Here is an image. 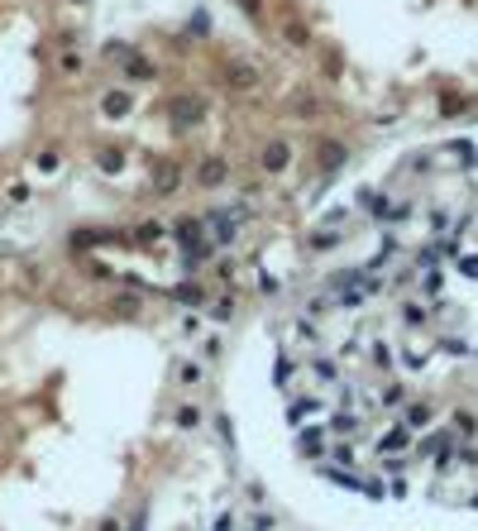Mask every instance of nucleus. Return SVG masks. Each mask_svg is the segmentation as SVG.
<instances>
[{
	"label": "nucleus",
	"mask_w": 478,
	"mask_h": 531,
	"mask_svg": "<svg viewBox=\"0 0 478 531\" xmlns=\"http://www.w3.org/2000/svg\"><path fill=\"white\" fill-rule=\"evenodd\" d=\"M287 39H292V43H296V48H301V43H311V39H306V29H301V24H296V19H292V24H287Z\"/></svg>",
	"instance_id": "4468645a"
},
{
	"label": "nucleus",
	"mask_w": 478,
	"mask_h": 531,
	"mask_svg": "<svg viewBox=\"0 0 478 531\" xmlns=\"http://www.w3.org/2000/svg\"><path fill=\"white\" fill-rule=\"evenodd\" d=\"M173 235H177V244L187 249V263H191V268H196V263H206V259H210V249H215V244L201 235V220H177V230H173Z\"/></svg>",
	"instance_id": "7ed1b4c3"
},
{
	"label": "nucleus",
	"mask_w": 478,
	"mask_h": 531,
	"mask_svg": "<svg viewBox=\"0 0 478 531\" xmlns=\"http://www.w3.org/2000/svg\"><path fill=\"white\" fill-rule=\"evenodd\" d=\"M196 182H201V187H220V182H225V158H206V163L196 168Z\"/></svg>",
	"instance_id": "20e7f679"
},
{
	"label": "nucleus",
	"mask_w": 478,
	"mask_h": 531,
	"mask_svg": "<svg viewBox=\"0 0 478 531\" xmlns=\"http://www.w3.org/2000/svg\"><path fill=\"white\" fill-rule=\"evenodd\" d=\"M177 302H191V307H201V302H206V297H201V288H177Z\"/></svg>",
	"instance_id": "ddd939ff"
},
{
	"label": "nucleus",
	"mask_w": 478,
	"mask_h": 531,
	"mask_svg": "<svg viewBox=\"0 0 478 531\" xmlns=\"http://www.w3.org/2000/svg\"><path fill=\"white\" fill-rule=\"evenodd\" d=\"M239 5H244V10H249V14H259V0H239Z\"/></svg>",
	"instance_id": "412c9836"
},
{
	"label": "nucleus",
	"mask_w": 478,
	"mask_h": 531,
	"mask_svg": "<svg viewBox=\"0 0 478 531\" xmlns=\"http://www.w3.org/2000/svg\"><path fill=\"white\" fill-rule=\"evenodd\" d=\"M340 163H345V144H321V168L335 173Z\"/></svg>",
	"instance_id": "6e6552de"
},
{
	"label": "nucleus",
	"mask_w": 478,
	"mask_h": 531,
	"mask_svg": "<svg viewBox=\"0 0 478 531\" xmlns=\"http://www.w3.org/2000/svg\"><path fill=\"white\" fill-rule=\"evenodd\" d=\"M129 531H144V512H134V522H129Z\"/></svg>",
	"instance_id": "6ab92c4d"
},
{
	"label": "nucleus",
	"mask_w": 478,
	"mask_h": 531,
	"mask_svg": "<svg viewBox=\"0 0 478 531\" xmlns=\"http://www.w3.org/2000/svg\"><path fill=\"white\" fill-rule=\"evenodd\" d=\"M345 220H349V211H345V206H330V211L311 225V249H316V254L340 249V244H345Z\"/></svg>",
	"instance_id": "f03ea898"
},
{
	"label": "nucleus",
	"mask_w": 478,
	"mask_h": 531,
	"mask_svg": "<svg viewBox=\"0 0 478 531\" xmlns=\"http://www.w3.org/2000/svg\"><path fill=\"white\" fill-rule=\"evenodd\" d=\"M10 202H14V206H19V202H29V187H24V182H14V187H10Z\"/></svg>",
	"instance_id": "a211bd4d"
},
{
	"label": "nucleus",
	"mask_w": 478,
	"mask_h": 531,
	"mask_svg": "<svg viewBox=\"0 0 478 531\" xmlns=\"http://www.w3.org/2000/svg\"><path fill=\"white\" fill-rule=\"evenodd\" d=\"M100 110H105V115H124V110H129V96H124V91H110V96L100 101Z\"/></svg>",
	"instance_id": "9b49d317"
},
{
	"label": "nucleus",
	"mask_w": 478,
	"mask_h": 531,
	"mask_svg": "<svg viewBox=\"0 0 478 531\" xmlns=\"http://www.w3.org/2000/svg\"><path fill=\"white\" fill-rule=\"evenodd\" d=\"M292 440H296V455L311 459V464H325L330 450H335V431L325 422H311V426H301V431H292Z\"/></svg>",
	"instance_id": "f257e3e1"
},
{
	"label": "nucleus",
	"mask_w": 478,
	"mask_h": 531,
	"mask_svg": "<svg viewBox=\"0 0 478 531\" xmlns=\"http://www.w3.org/2000/svg\"><path fill=\"white\" fill-rule=\"evenodd\" d=\"M100 531H120V522H115V517H105V522H100Z\"/></svg>",
	"instance_id": "aec40b11"
},
{
	"label": "nucleus",
	"mask_w": 478,
	"mask_h": 531,
	"mask_svg": "<svg viewBox=\"0 0 478 531\" xmlns=\"http://www.w3.org/2000/svg\"><path fill=\"white\" fill-rule=\"evenodd\" d=\"M177 177H182V173H177V163H158V168H153V187H158L163 197L177 187Z\"/></svg>",
	"instance_id": "423d86ee"
},
{
	"label": "nucleus",
	"mask_w": 478,
	"mask_h": 531,
	"mask_svg": "<svg viewBox=\"0 0 478 531\" xmlns=\"http://www.w3.org/2000/svg\"><path fill=\"white\" fill-rule=\"evenodd\" d=\"M58 163H63L58 153H39V173H58Z\"/></svg>",
	"instance_id": "2eb2a0df"
},
{
	"label": "nucleus",
	"mask_w": 478,
	"mask_h": 531,
	"mask_svg": "<svg viewBox=\"0 0 478 531\" xmlns=\"http://www.w3.org/2000/svg\"><path fill=\"white\" fill-rule=\"evenodd\" d=\"M210 316H215V321H230V297H220V302L210 307Z\"/></svg>",
	"instance_id": "dca6fc26"
},
{
	"label": "nucleus",
	"mask_w": 478,
	"mask_h": 531,
	"mask_svg": "<svg viewBox=\"0 0 478 531\" xmlns=\"http://www.w3.org/2000/svg\"><path fill=\"white\" fill-rule=\"evenodd\" d=\"M177 373H182V383H201V369H196V364H182Z\"/></svg>",
	"instance_id": "f3484780"
},
{
	"label": "nucleus",
	"mask_w": 478,
	"mask_h": 531,
	"mask_svg": "<svg viewBox=\"0 0 478 531\" xmlns=\"http://www.w3.org/2000/svg\"><path fill=\"white\" fill-rule=\"evenodd\" d=\"M254 82H259V72H254L249 63H235V67H230V87H239V91H249Z\"/></svg>",
	"instance_id": "0eeeda50"
},
{
	"label": "nucleus",
	"mask_w": 478,
	"mask_h": 531,
	"mask_svg": "<svg viewBox=\"0 0 478 531\" xmlns=\"http://www.w3.org/2000/svg\"><path fill=\"white\" fill-rule=\"evenodd\" d=\"M287 163H292V149H287L283 139H278V144H268V149H263V168H268V173H283Z\"/></svg>",
	"instance_id": "39448f33"
},
{
	"label": "nucleus",
	"mask_w": 478,
	"mask_h": 531,
	"mask_svg": "<svg viewBox=\"0 0 478 531\" xmlns=\"http://www.w3.org/2000/svg\"><path fill=\"white\" fill-rule=\"evenodd\" d=\"M163 235H168V230H163V225H158V220H144V225H139V230H134V239H139V244H158V239H163Z\"/></svg>",
	"instance_id": "9d476101"
},
{
	"label": "nucleus",
	"mask_w": 478,
	"mask_h": 531,
	"mask_svg": "<svg viewBox=\"0 0 478 531\" xmlns=\"http://www.w3.org/2000/svg\"><path fill=\"white\" fill-rule=\"evenodd\" d=\"M168 110H173V115L187 124V120H196V115H201V101H191V96H177V101H173Z\"/></svg>",
	"instance_id": "1a4fd4ad"
},
{
	"label": "nucleus",
	"mask_w": 478,
	"mask_h": 531,
	"mask_svg": "<svg viewBox=\"0 0 478 531\" xmlns=\"http://www.w3.org/2000/svg\"><path fill=\"white\" fill-rule=\"evenodd\" d=\"M120 163H124V158H120L115 149H105V153H100V173H120Z\"/></svg>",
	"instance_id": "f8f14e48"
}]
</instances>
